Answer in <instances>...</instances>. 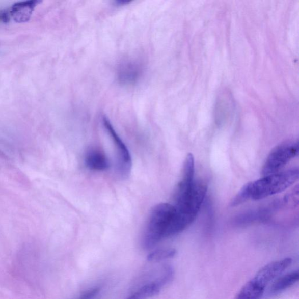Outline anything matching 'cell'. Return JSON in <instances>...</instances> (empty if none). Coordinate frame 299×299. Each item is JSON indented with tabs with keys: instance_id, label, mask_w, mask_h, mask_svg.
I'll return each mask as SVG.
<instances>
[{
	"instance_id": "9",
	"label": "cell",
	"mask_w": 299,
	"mask_h": 299,
	"mask_svg": "<svg viewBox=\"0 0 299 299\" xmlns=\"http://www.w3.org/2000/svg\"><path fill=\"white\" fill-rule=\"evenodd\" d=\"M39 3L38 1L31 0L16 3L11 7L10 15L16 22H25L29 21L34 8Z\"/></svg>"
},
{
	"instance_id": "7",
	"label": "cell",
	"mask_w": 299,
	"mask_h": 299,
	"mask_svg": "<svg viewBox=\"0 0 299 299\" xmlns=\"http://www.w3.org/2000/svg\"><path fill=\"white\" fill-rule=\"evenodd\" d=\"M173 276V270L170 267H166L162 275L157 280L146 284L126 299H148L158 294L161 289L169 283Z\"/></svg>"
},
{
	"instance_id": "5",
	"label": "cell",
	"mask_w": 299,
	"mask_h": 299,
	"mask_svg": "<svg viewBox=\"0 0 299 299\" xmlns=\"http://www.w3.org/2000/svg\"><path fill=\"white\" fill-rule=\"evenodd\" d=\"M103 124L107 133L111 135L117 150L118 155V171L119 174L123 178L129 176L132 162H131V155L127 147L123 143L120 137H119L116 131L108 119L105 117L103 118Z\"/></svg>"
},
{
	"instance_id": "2",
	"label": "cell",
	"mask_w": 299,
	"mask_h": 299,
	"mask_svg": "<svg viewBox=\"0 0 299 299\" xmlns=\"http://www.w3.org/2000/svg\"><path fill=\"white\" fill-rule=\"evenodd\" d=\"M298 170L294 169L263 176L243 186L249 199L258 201L283 192L298 179Z\"/></svg>"
},
{
	"instance_id": "1",
	"label": "cell",
	"mask_w": 299,
	"mask_h": 299,
	"mask_svg": "<svg viewBox=\"0 0 299 299\" xmlns=\"http://www.w3.org/2000/svg\"><path fill=\"white\" fill-rule=\"evenodd\" d=\"M207 185L202 182H195L192 191L187 195L175 202V212L169 232V237L175 236L184 230L196 218L206 197Z\"/></svg>"
},
{
	"instance_id": "11",
	"label": "cell",
	"mask_w": 299,
	"mask_h": 299,
	"mask_svg": "<svg viewBox=\"0 0 299 299\" xmlns=\"http://www.w3.org/2000/svg\"><path fill=\"white\" fill-rule=\"evenodd\" d=\"M299 278L298 271L288 273L277 279L274 282L269 289L270 296L280 293L283 291L290 288L298 281Z\"/></svg>"
},
{
	"instance_id": "6",
	"label": "cell",
	"mask_w": 299,
	"mask_h": 299,
	"mask_svg": "<svg viewBox=\"0 0 299 299\" xmlns=\"http://www.w3.org/2000/svg\"><path fill=\"white\" fill-rule=\"evenodd\" d=\"M292 263V260L290 258L270 262L259 270L253 279L266 288L271 282L288 268Z\"/></svg>"
},
{
	"instance_id": "3",
	"label": "cell",
	"mask_w": 299,
	"mask_h": 299,
	"mask_svg": "<svg viewBox=\"0 0 299 299\" xmlns=\"http://www.w3.org/2000/svg\"><path fill=\"white\" fill-rule=\"evenodd\" d=\"M175 212L174 206L167 203H159L151 210L143 235L145 249L152 248L163 238L169 237Z\"/></svg>"
},
{
	"instance_id": "10",
	"label": "cell",
	"mask_w": 299,
	"mask_h": 299,
	"mask_svg": "<svg viewBox=\"0 0 299 299\" xmlns=\"http://www.w3.org/2000/svg\"><path fill=\"white\" fill-rule=\"evenodd\" d=\"M86 166L94 171H105L109 168L110 164L104 153L98 149H91L85 157Z\"/></svg>"
},
{
	"instance_id": "13",
	"label": "cell",
	"mask_w": 299,
	"mask_h": 299,
	"mask_svg": "<svg viewBox=\"0 0 299 299\" xmlns=\"http://www.w3.org/2000/svg\"><path fill=\"white\" fill-rule=\"evenodd\" d=\"M177 254L176 250L174 249H158L150 253L147 257L149 262H158L174 257Z\"/></svg>"
},
{
	"instance_id": "4",
	"label": "cell",
	"mask_w": 299,
	"mask_h": 299,
	"mask_svg": "<svg viewBox=\"0 0 299 299\" xmlns=\"http://www.w3.org/2000/svg\"><path fill=\"white\" fill-rule=\"evenodd\" d=\"M298 153L297 142L288 141L281 143L270 151L263 166L261 174L263 176L277 173Z\"/></svg>"
},
{
	"instance_id": "8",
	"label": "cell",
	"mask_w": 299,
	"mask_h": 299,
	"mask_svg": "<svg viewBox=\"0 0 299 299\" xmlns=\"http://www.w3.org/2000/svg\"><path fill=\"white\" fill-rule=\"evenodd\" d=\"M118 77L122 85H132L140 78L142 69L137 62L126 61L119 67Z\"/></svg>"
},
{
	"instance_id": "12",
	"label": "cell",
	"mask_w": 299,
	"mask_h": 299,
	"mask_svg": "<svg viewBox=\"0 0 299 299\" xmlns=\"http://www.w3.org/2000/svg\"><path fill=\"white\" fill-rule=\"evenodd\" d=\"M265 288L253 278L243 286L235 299H260L265 292Z\"/></svg>"
}]
</instances>
